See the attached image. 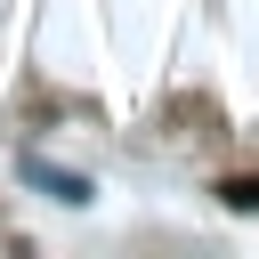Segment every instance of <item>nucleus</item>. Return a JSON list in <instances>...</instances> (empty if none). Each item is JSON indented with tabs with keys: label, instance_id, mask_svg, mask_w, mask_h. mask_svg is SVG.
Here are the masks:
<instances>
[{
	"label": "nucleus",
	"instance_id": "f257e3e1",
	"mask_svg": "<svg viewBox=\"0 0 259 259\" xmlns=\"http://www.w3.org/2000/svg\"><path fill=\"white\" fill-rule=\"evenodd\" d=\"M16 170H24V186H40V194H49V202H65V210H81V202H97V186H89L81 170H65V162H49V154H24Z\"/></svg>",
	"mask_w": 259,
	"mask_h": 259
},
{
	"label": "nucleus",
	"instance_id": "f03ea898",
	"mask_svg": "<svg viewBox=\"0 0 259 259\" xmlns=\"http://www.w3.org/2000/svg\"><path fill=\"white\" fill-rule=\"evenodd\" d=\"M219 194H227V202H235V210H259V178H227V186H219Z\"/></svg>",
	"mask_w": 259,
	"mask_h": 259
}]
</instances>
